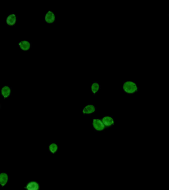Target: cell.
<instances>
[{"mask_svg":"<svg viewBox=\"0 0 169 190\" xmlns=\"http://www.w3.org/2000/svg\"><path fill=\"white\" fill-rule=\"evenodd\" d=\"M122 89L125 94L129 95H133L139 91V87L137 83L132 80L124 82Z\"/></svg>","mask_w":169,"mask_h":190,"instance_id":"6da1fadb","label":"cell"},{"mask_svg":"<svg viewBox=\"0 0 169 190\" xmlns=\"http://www.w3.org/2000/svg\"><path fill=\"white\" fill-rule=\"evenodd\" d=\"M18 22V16L15 13H11L8 14L5 19L6 25L9 27H14Z\"/></svg>","mask_w":169,"mask_h":190,"instance_id":"7a4b0ae2","label":"cell"},{"mask_svg":"<svg viewBox=\"0 0 169 190\" xmlns=\"http://www.w3.org/2000/svg\"><path fill=\"white\" fill-rule=\"evenodd\" d=\"M12 93V88L9 85H5L0 89V96L4 100H6L11 97Z\"/></svg>","mask_w":169,"mask_h":190,"instance_id":"3957f363","label":"cell"},{"mask_svg":"<svg viewBox=\"0 0 169 190\" xmlns=\"http://www.w3.org/2000/svg\"><path fill=\"white\" fill-rule=\"evenodd\" d=\"M44 22L47 24H52L56 20V14L53 11L49 10L45 14L44 17Z\"/></svg>","mask_w":169,"mask_h":190,"instance_id":"277c9868","label":"cell"},{"mask_svg":"<svg viewBox=\"0 0 169 190\" xmlns=\"http://www.w3.org/2000/svg\"><path fill=\"white\" fill-rule=\"evenodd\" d=\"M17 47L20 51L28 52L32 49V43L29 40H21L17 43Z\"/></svg>","mask_w":169,"mask_h":190,"instance_id":"5b68a950","label":"cell"},{"mask_svg":"<svg viewBox=\"0 0 169 190\" xmlns=\"http://www.w3.org/2000/svg\"><path fill=\"white\" fill-rule=\"evenodd\" d=\"M9 181V176L7 172H2L0 173V186L5 187Z\"/></svg>","mask_w":169,"mask_h":190,"instance_id":"8992f818","label":"cell"},{"mask_svg":"<svg viewBox=\"0 0 169 190\" xmlns=\"http://www.w3.org/2000/svg\"><path fill=\"white\" fill-rule=\"evenodd\" d=\"M96 111V108L93 104H88L86 105L83 108L82 110V113L84 114L90 115L94 113Z\"/></svg>","mask_w":169,"mask_h":190,"instance_id":"52a82bcc","label":"cell"},{"mask_svg":"<svg viewBox=\"0 0 169 190\" xmlns=\"http://www.w3.org/2000/svg\"><path fill=\"white\" fill-rule=\"evenodd\" d=\"M24 189L25 190H39L40 185L37 181H29L25 186Z\"/></svg>","mask_w":169,"mask_h":190,"instance_id":"ba28073f","label":"cell"},{"mask_svg":"<svg viewBox=\"0 0 169 190\" xmlns=\"http://www.w3.org/2000/svg\"><path fill=\"white\" fill-rule=\"evenodd\" d=\"M93 128L99 131L104 130L105 128V126L104 125L102 121L99 119H94L93 120Z\"/></svg>","mask_w":169,"mask_h":190,"instance_id":"9c48e42d","label":"cell"},{"mask_svg":"<svg viewBox=\"0 0 169 190\" xmlns=\"http://www.w3.org/2000/svg\"><path fill=\"white\" fill-rule=\"evenodd\" d=\"M101 86L98 81H93L91 85V91L93 95H96L101 90Z\"/></svg>","mask_w":169,"mask_h":190,"instance_id":"30bf717a","label":"cell"},{"mask_svg":"<svg viewBox=\"0 0 169 190\" xmlns=\"http://www.w3.org/2000/svg\"><path fill=\"white\" fill-rule=\"evenodd\" d=\"M102 122L104 125L106 126H111L114 123V119L112 117L110 116H105L102 118Z\"/></svg>","mask_w":169,"mask_h":190,"instance_id":"8fae6325","label":"cell"},{"mask_svg":"<svg viewBox=\"0 0 169 190\" xmlns=\"http://www.w3.org/2000/svg\"><path fill=\"white\" fill-rule=\"evenodd\" d=\"M50 152L52 153H55L58 150V146L55 143H51L49 146Z\"/></svg>","mask_w":169,"mask_h":190,"instance_id":"7c38bea8","label":"cell"},{"mask_svg":"<svg viewBox=\"0 0 169 190\" xmlns=\"http://www.w3.org/2000/svg\"><path fill=\"white\" fill-rule=\"evenodd\" d=\"M2 104L1 103H0V111H1V110L2 109Z\"/></svg>","mask_w":169,"mask_h":190,"instance_id":"4fadbf2b","label":"cell"},{"mask_svg":"<svg viewBox=\"0 0 169 190\" xmlns=\"http://www.w3.org/2000/svg\"><path fill=\"white\" fill-rule=\"evenodd\" d=\"M167 17H168V18H169V14H167Z\"/></svg>","mask_w":169,"mask_h":190,"instance_id":"5bb4252c","label":"cell"}]
</instances>
